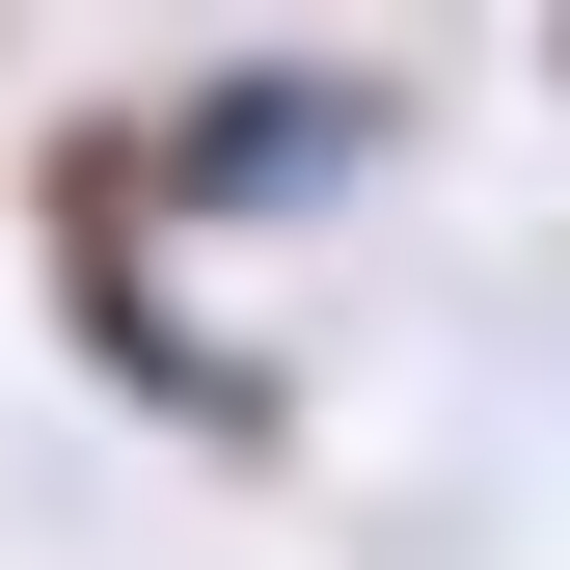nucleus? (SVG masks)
Returning a JSON list of instances; mask_svg holds the SVG:
<instances>
[{
	"label": "nucleus",
	"instance_id": "f257e3e1",
	"mask_svg": "<svg viewBox=\"0 0 570 570\" xmlns=\"http://www.w3.org/2000/svg\"><path fill=\"white\" fill-rule=\"evenodd\" d=\"M28 218H55V299L109 326V381L164 407V435H272V381H245V353L164 299V190H136V109H82V136H55V164H28Z\"/></svg>",
	"mask_w": 570,
	"mask_h": 570
},
{
	"label": "nucleus",
	"instance_id": "f03ea898",
	"mask_svg": "<svg viewBox=\"0 0 570 570\" xmlns=\"http://www.w3.org/2000/svg\"><path fill=\"white\" fill-rule=\"evenodd\" d=\"M353 164H381V82H353V55H245V82L136 109V190H164V218H299Z\"/></svg>",
	"mask_w": 570,
	"mask_h": 570
}]
</instances>
